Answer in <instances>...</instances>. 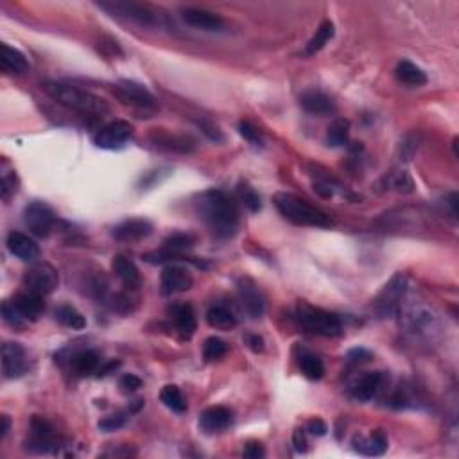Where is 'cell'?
Segmentation results:
<instances>
[{
  "mask_svg": "<svg viewBox=\"0 0 459 459\" xmlns=\"http://www.w3.org/2000/svg\"><path fill=\"white\" fill-rule=\"evenodd\" d=\"M196 212L219 239L234 237L239 226L237 205L222 191H206L196 199Z\"/></svg>",
  "mask_w": 459,
  "mask_h": 459,
  "instance_id": "1",
  "label": "cell"
},
{
  "mask_svg": "<svg viewBox=\"0 0 459 459\" xmlns=\"http://www.w3.org/2000/svg\"><path fill=\"white\" fill-rule=\"evenodd\" d=\"M43 90L47 92L49 97L54 99L58 105L65 106L66 109H72L81 115H92V117H102L105 113H108V105L102 101L99 95L92 94L88 90L79 88L74 85H66V83L49 81L43 85Z\"/></svg>",
  "mask_w": 459,
  "mask_h": 459,
  "instance_id": "2",
  "label": "cell"
},
{
  "mask_svg": "<svg viewBox=\"0 0 459 459\" xmlns=\"http://www.w3.org/2000/svg\"><path fill=\"white\" fill-rule=\"evenodd\" d=\"M278 212L296 226H312V228H330L334 222L325 212L289 192H278L275 196Z\"/></svg>",
  "mask_w": 459,
  "mask_h": 459,
  "instance_id": "3",
  "label": "cell"
},
{
  "mask_svg": "<svg viewBox=\"0 0 459 459\" xmlns=\"http://www.w3.org/2000/svg\"><path fill=\"white\" fill-rule=\"evenodd\" d=\"M296 318H298L302 327L312 334L323 335V338H338L342 334L341 319L332 312L323 311V309L300 304L298 311H296Z\"/></svg>",
  "mask_w": 459,
  "mask_h": 459,
  "instance_id": "4",
  "label": "cell"
},
{
  "mask_svg": "<svg viewBox=\"0 0 459 459\" xmlns=\"http://www.w3.org/2000/svg\"><path fill=\"white\" fill-rule=\"evenodd\" d=\"M99 8L108 11L112 16L117 18L129 20L138 25H145V28H155L160 24L158 13L148 4L142 2H131V0H113V2H99Z\"/></svg>",
  "mask_w": 459,
  "mask_h": 459,
  "instance_id": "5",
  "label": "cell"
},
{
  "mask_svg": "<svg viewBox=\"0 0 459 459\" xmlns=\"http://www.w3.org/2000/svg\"><path fill=\"white\" fill-rule=\"evenodd\" d=\"M59 284V275L54 266L49 262H36L35 266L25 271L24 275V287L25 291H31L35 294L47 296L54 292V289Z\"/></svg>",
  "mask_w": 459,
  "mask_h": 459,
  "instance_id": "6",
  "label": "cell"
},
{
  "mask_svg": "<svg viewBox=\"0 0 459 459\" xmlns=\"http://www.w3.org/2000/svg\"><path fill=\"white\" fill-rule=\"evenodd\" d=\"M113 95L122 102V105H128L131 108L136 109H156L158 102H156L155 95L149 92L145 86L138 85L135 81H128V79H122L117 85L113 86Z\"/></svg>",
  "mask_w": 459,
  "mask_h": 459,
  "instance_id": "7",
  "label": "cell"
},
{
  "mask_svg": "<svg viewBox=\"0 0 459 459\" xmlns=\"http://www.w3.org/2000/svg\"><path fill=\"white\" fill-rule=\"evenodd\" d=\"M24 221L28 228L38 237H49L56 222V214L51 206L43 201H32L25 206Z\"/></svg>",
  "mask_w": 459,
  "mask_h": 459,
  "instance_id": "8",
  "label": "cell"
},
{
  "mask_svg": "<svg viewBox=\"0 0 459 459\" xmlns=\"http://www.w3.org/2000/svg\"><path fill=\"white\" fill-rule=\"evenodd\" d=\"M133 126L128 121H112L102 126L94 136V144L101 149H117L131 138Z\"/></svg>",
  "mask_w": 459,
  "mask_h": 459,
  "instance_id": "9",
  "label": "cell"
},
{
  "mask_svg": "<svg viewBox=\"0 0 459 459\" xmlns=\"http://www.w3.org/2000/svg\"><path fill=\"white\" fill-rule=\"evenodd\" d=\"M237 294H239V302H241L242 309L248 312L251 318H261L266 311V300L264 296H262L261 289L257 287L251 278L242 277L237 280Z\"/></svg>",
  "mask_w": 459,
  "mask_h": 459,
  "instance_id": "10",
  "label": "cell"
},
{
  "mask_svg": "<svg viewBox=\"0 0 459 459\" xmlns=\"http://www.w3.org/2000/svg\"><path fill=\"white\" fill-rule=\"evenodd\" d=\"M28 371L25 350L20 342H4L2 345V374L6 378H18Z\"/></svg>",
  "mask_w": 459,
  "mask_h": 459,
  "instance_id": "11",
  "label": "cell"
},
{
  "mask_svg": "<svg viewBox=\"0 0 459 459\" xmlns=\"http://www.w3.org/2000/svg\"><path fill=\"white\" fill-rule=\"evenodd\" d=\"M183 22L191 28L199 29V31L206 32H222L226 29L225 20L215 13L208 11V9L199 8H185L181 9Z\"/></svg>",
  "mask_w": 459,
  "mask_h": 459,
  "instance_id": "12",
  "label": "cell"
},
{
  "mask_svg": "<svg viewBox=\"0 0 459 459\" xmlns=\"http://www.w3.org/2000/svg\"><path fill=\"white\" fill-rule=\"evenodd\" d=\"M194 278H192L191 271L181 266H167L162 271V278H160V287L164 294H178V292H185L192 287Z\"/></svg>",
  "mask_w": 459,
  "mask_h": 459,
  "instance_id": "13",
  "label": "cell"
},
{
  "mask_svg": "<svg viewBox=\"0 0 459 459\" xmlns=\"http://www.w3.org/2000/svg\"><path fill=\"white\" fill-rule=\"evenodd\" d=\"M153 234V225L151 221L142 217L135 219H126L124 222L117 225L113 228L112 235L121 242H135L142 241V239L149 237Z\"/></svg>",
  "mask_w": 459,
  "mask_h": 459,
  "instance_id": "14",
  "label": "cell"
},
{
  "mask_svg": "<svg viewBox=\"0 0 459 459\" xmlns=\"http://www.w3.org/2000/svg\"><path fill=\"white\" fill-rule=\"evenodd\" d=\"M232 420H234V415H232V411L228 407L214 405V407H208L206 411L201 412L199 425H201V429L206 434H214V432H221L226 427H230Z\"/></svg>",
  "mask_w": 459,
  "mask_h": 459,
  "instance_id": "15",
  "label": "cell"
},
{
  "mask_svg": "<svg viewBox=\"0 0 459 459\" xmlns=\"http://www.w3.org/2000/svg\"><path fill=\"white\" fill-rule=\"evenodd\" d=\"M300 105L311 115L325 117L335 112V105L330 97L321 90H307L300 95Z\"/></svg>",
  "mask_w": 459,
  "mask_h": 459,
  "instance_id": "16",
  "label": "cell"
},
{
  "mask_svg": "<svg viewBox=\"0 0 459 459\" xmlns=\"http://www.w3.org/2000/svg\"><path fill=\"white\" fill-rule=\"evenodd\" d=\"M8 248L16 258L24 262H35L40 257V246L22 232H11L8 235Z\"/></svg>",
  "mask_w": 459,
  "mask_h": 459,
  "instance_id": "17",
  "label": "cell"
},
{
  "mask_svg": "<svg viewBox=\"0 0 459 459\" xmlns=\"http://www.w3.org/2000/svg\"><path fill=\"white\" fill-rule=\"evenodd\" d=\"M352 445L362 455H382L388 448V436L381 429H375L370 436H354Z\"/></svg>",
  "mask_w": 459,
  "mask_h": 459,
  "instance_id": "18",
  "label": "cell"
},
{
  "mask_svg": "<svg viewBox=\"0 0 459 459\" xmlns=\"http://www.w3.org/2000/svg\"><path fill=\"white\" fill-rule=\"evenodd\" d=\"M167 311L169 314H171L178 332L181 334V338L191 339L192 335H194L196 327H198V323H196L194 309H192L189 304H174L171 305Z\"/></svg>",
  "mask_w": 459,
  "mask_h": 459,
  "instance_id": "19",
  "label": "cell"
},
{
  "mask_svg": "<svg viewBox=\"0 0 459 459\" xmlns=\"http://www.w3.org/2000/svg\"><path fill=\"white\" fill-rule=\"evenodd\" d=\"M11 302L25 321H36L43 312V296L31 291L18 292Z\"/></svg>",
  "mask_w": 459,
  "mask_h": 459,
  "instance_id": "20",
  "label": "cell"
},
{
  "mask_svg": "<svg viewBox=\"0 0 459 459\" xmlns=\"http://www.w3.org/2000/svg\"><path fill=\"white\" fill-rule=\"evenodd\" d=\"M382 386V374L378 371H371V374H364L359 377L354 384L350 386V393L355 400L370 402L375 395L378 393V389Z\"/></svg>",
  "mask_w": 459,
  "mask_h": 459,
  "instance_id": "21",
  "label": "cell"
},
{
  "mask_svg": "<svg viewBox=\"0 0 459 459\" xmlns=\"http://www.w3.org/2000/svg\"><path fill=\"white\" fill-rule=\"evenodd\" d=\"M112 268L126 287H141V273H138V268L135 266V262L129 261L128 257H124V255H115L112 261Z\"/></svg>",
  "mask_w": 459,
  "mask_h": 459,
  "instance_id": "22",
  "label": "cell"
},
{
  "mask_svg": "<svg viewBox=\"0 0 459 459\" xmlns=\"http://www.w3.org/2000/svg\"><path fill=\"white\" fill-rule=\"evenodd\" d=\"M0 63H2V68L9 74H25L29 71V61L18 49L9 47L8 43H2L0 45Z\"/></svg>",
  "mask_w": 459,
  "mask_h": 459,
  "instance_id": "23",
  "label": "cell"
},
{
  "mask_svg": "<svg viewBox=\"0 0 459 459\" xmlns=\"http://www.w3.org/2000/svg\"><path fill=\"white\" fill-rule=\"evenodd\" d=\"M405 287V278L402 275L395 277L393 280L389 282V285H386V289L382 291V294L378 296L377 305L382 309V312H391L395 309V305L398 304L400 296L404 294Z\"/></svg>",
  "mask_w": 459,
  "mask_h": 459,
  "instance_id": "24",
  "label": "cell"
},
{
  "mask_svg": "<svg viewBox=\"0 0 459 459\" xmlns=\"http://www.w3.org/2000/svg\"><path fill=\"white\" fill-rule=\"evenodd\" d=\"M206 323L210 325L215 330H234L237 327V318L226 307L221 305H214L206 311Z\"/></svg>",
  "mask_w": 459,
  "mask_h": 459,
  "instance_id": "25",
  "label": "cell"
},
{
  "mask_svg": "<svg viewBox=\"0 0 459 459\" xmlns=\"http://www.w3.org/2000/svg\"><path fill=\"white\" fill-rule=\"evenodd\" d=\"M395 74H397L398 81L409 86H424L425 83H427V76H425V72L422 71L420 66H417L411 61L398 63Z\"/></svg>",
  "mask_w": 459,
  "mask_h": 459,
  "instance_id": "26",
  "label": "cell"
},
{
  "mask_svg": "<svg viewBox=\"0 0 459 459\" xmlns=\"http://www.w3.org/2000/svg\"><path fill=\"white\" fill-rule=\"evenodd\" d=\"M334 32H335L334 24H332L330 20H325L323 24L319 25L318 31H316V35L311 38V42L305 45L304 56H314L316 52L321 51V49L328 43V40H332Z\"/></svg>",
  "mask_w": 459,
  "mask_h": 459,
  "instance_id": "27",
  "label": "cell"
},
{
  "mask_svg": "<svg viewBox=\"0 0 459 459\" xmlns=\"http://www.w3.org/2000/svg\"><path fill=\"white\" fill-rule=\"evenodd\" d=\"M54 316L63 327H68L72 330H83L86 327L85 316L72 305H61V307L56 309Z\"/></svg>",
  "mask_w": 459,
  "mask_h": 459,
  "instance_id": "28",
  "label": "cell"
},
{
  "mask_svg": "<svg viewBox=\"0 0 459 459\" xmlns=\"http://www.w3.org/2000/svg\"><path fill=\"white\" fill-rule=\"evenodd\" d=\"M72 368L78 375H90L97 371L99 355L92 350H83L72 357Z\"/></svg>",
  "mask_w": 459,
  "mask_h": 459,
  "instance_id": "29",
  "label": "cell"
},
{
  "mask_svg": "<svg viewBox=\"0 0 459 459\" xmlns=\"http://www.w3.org/2000/svg\"><path fill=\"white\" fill-rule=\"evenodd\" d=\"M348 138H350V122L347 119H335L327 133L328 145H332V148H342V145L348 144Z\"/></svg>",
  "mask_w": 459,
  "mask_h": 459,
  "instance_id": "30",
  "label": "cell"
},
{
  "mask_svg": "<svg viewBox=\"0 0 459 459\" xmlns=\"http://www.w3.org/2000/svg\"><path fill=\"white\" fill-rule=\"evenodd\" d=\"M160 400L164 402L165 407L171 409L172 412H179V415H181V412L187 411V402L183 398L178 386H165V388L160 391Z\"/></svg>",
  "mask_w": 459,
  "mask_h": 459,
  "instance_id": "31",
  "label": "cell"
},
{
  "mask_svg": "<svg viewBox=\"0 0 459 459\" xmlns=\"http://www.w3.org/2000/svg\"><path fill=\"white\" fill-rule=\"evenodd\" d=\"M300 370L311 381H319L325 374V366L318 355L311 354V352H304L300 355Z\"/></svg>",
  "mask_w": 459,
  "mask_h": 459,
  "instance_id": "32",
  "label": "cell"
},
{
  "mask_svg": "<svg viewBox=\"0 0 459 459\" xmlns=\"http://www.w3.org/2000/svg\"><path fill=\"white\" fill-rule=\"evenodd\" d=\"M226 354H228V345H226L221 338L212 335V338L206 339L205 345H203V357H205L206 362L219 361V359L225 357Z\"/></svg>",
  "mask_w": 459,
  "mask_h": 459,
  "instance_id": "33",
  "label": "cell"
},
{
  "mask_svg": "<svg viewBox=\"0 0 459 459\" xmlns=\"http://www.w3.org/2000/svg\"><path fill=\"white\" fill-rule=\"evenodd\" d=\"M194 242H196L194 235L174 234V235H171V237L165 239V241H164V248L167 249V251H171V254L181 255L183 251H187V249H191L192 246H194Z\"/></svg>",
  "mask_w": 459,
  "mask_h": 459,
  "instance_id": "34",
  "label": "cell"
},
{
  "mask_svg": "<svg viewBox=\"0 0 459 459\" xmlns=\"http://www.w3.org/2000/svg\"><path fill=\"white\" fill-rule=\"evenodd\" d=\"M237 194L241 198V201L244 203V206L251 212L261 210V198H258L257 192L254 191V187H249L248 183H239Z\"/></svg>",
  "mask_w": 459,
  "mask_h": 459,
  "instance_id": "35",
  "label": "cell"
},
{
  "mask_svg": "<svg viewBox=\"0 0 459 459\" xmlns=\"http://www.w3.org/2000/svg\"><path fill=\"white\" fill-rule=\"evenodd\" d=\"M2 318H4V321L9 325V327L18 328V330H22V328L28 325V321L18 314V311L15 309L13 302L9 300L4 302V305H2Z\"/></svg>",
  "mask_w": 459,
  "mask_h": 459,
  "instance_id": "36",
  "label": "cell"
},
{
  "mask_svg": "<svg viewBox=\"0 0 459 459\" xmlns=\"http://www.w3.org/2000/svg\"><path fill=\"white\" fill-rule=\"evenodd\" d=\"M239 133H241V136H244V138L249 142V144L262 145L261 133H258V129L255 128V126L249 124V122L242 121L241 124H239Z\"/></svg>",
  "mask_w": 459,
  "mask_h": 459,
  "instance_id": "37",
  "label": "cell"
},
{
  "mask_svg": "<svg viewBox=\"0 0 459 459\" xmlns=\"http://www.w3.org/2000/svg\"><path fill=\"white\" fill-rule=\"evenodd\" d=\"M16 185H18V179H16L15 172H6L2 176V187H0V194H2V199H9L11 194L16 192Z\"/></svg>",
  "mask_w": 459,
  "mask_h": 459,
  "instance_id": "38",
  "label": "cell"
},
{
  "mask_svg": "<svg viewBox=\"0 0 459 459\" xmlns=\"http://www.w3.org/2000/svg\"><path fill=\"white\" fill-rule=\"evenodd\" d=\"M124 422L126 417H122V415H112V417H106L105 420L99 422V429H102L105 432L117 431V429H121L124 425Z\"/></svg>",
  "mask_w": 459,
  "mask_h": 459,
  "instance_id": "39",
  "label": "cell"
},
{
  "mask_svg": "<svg viewBox=\"0 0 459 459\" xmlns=\"http://www.w3.org/2000/svg\"><path fill=\"white\" fill-rule=\"evenodd\" d=\"M121 388L122 391H126V393H133V391L142 388V381L136 377V375L128 374L121 378Z\"/></svg>",
  "mask_w": 459,
  "mask_h": 459,
  "instance_id": "40",
  "label": "cell"
},
{
  "mask_svg": "<svg viewBox=\"0 0 459 459\" xmlns=\"http://www.w3.org/2000/svg\"><path fill=\"white\" fill-rule=\"evenodd\" d=\"M242 455L249 459H258V458H264L266 451L264 447H262V443H258V441H249V443L244 447V451H242Z\"/></svg>",
  "mask_w": 459,
  "mask_h": 459,
  "instance_id": "41",
  "label": "cell"
},
{
  "mask_svg": "<svg viewBox=\"0 0 459 459\" xmlns=\"http://www.w3.org/2000/svg\"><path fill=\"white\" fill-rule=\"evenodd\" d=\"M307 431L314 436H325L327 434L328 427L321 418H312V420H309L307 424Z\"/></svg>",
  "mask_w": 459,
  "mask_h": 459,
  "instance_id": "42",
  "label": "cell"
},
{
  "mask_svg": "<svg viewBox=\"0 0 459 459\" xmlns=\"http://www.w3.org/2000/svg\"><path fill=\"white\" fill-rule=\"evenodd\" d=\"M348 359H350L352 362L370 361V359H371V352L364 350V348H354V350L348 352Z\"/></svg>",
  "mask_w": 459,
  "mask_h": 459,
  "instance_id": "43",
  "label": "cell"
},
{
  "mask_svg": "<svg viewBox=\"0 0 459 459\" xmlns=\"http://www.w3.org/2000/svg\"><path fill=\"white\" fill-rule=\"evenodd\" d=\"M246 342H248V347L254 352L264 350V339H262L261 335H255V334L246 335Z\"/></svg>",
  "mask_w": 459,
  "mask_h": 459,
  "instance_id": "44",
  "label": "cell"
},
{
  "mask_svg": "<svg viewBox=\"0 0 459 459\" xmlns=\"http://www.w3.org/2000/svg\"><path fill=\"white\" fill-rule=\"evenodd\" d=\"M292 441H294V448L298 452H305L307 451V440H305L304 431H294V436H292Z\"/></svg>",
  "mask_w": 459,
  "mask_h": 459,
  "instance_id": "45",
  "label": "cell"
},
{
  "mask_svg": "<svg viewBox=\"0 0 459 459\" xmlns=\"http://www.w3.org/2000/svg\"><path fill=\"white\" fill-rule=\"evenodd\" d=\"M121 366V362L119 361H109L108 364L105 366H99L97 368V377H106V375H109L112 371H115Z\"/></svg>",
  "mask_w": 459,
  "mask_h": 459,
  "instance_id": "46",
  "label": "cell"
},
{
  "mask_svg": "<svg viewBox=\"0 0 459 459\" xmlns=\"http://www.w3.org/2000/svg\"><path fill=\"white\" fill-rule=\"evenodd\" d=\"M0 422H2V425H0V438L4 440L6 436H8L9 429H11V418H9L8 415H2V417H0Z\"/></svg>",
  "mask_w": 459,
  "mask_h": 459,
  "instance_id": "47",
  "label": "cell"
}]
</instances>
